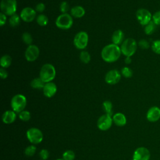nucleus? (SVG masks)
Listing matches in <instances>:
<instances>
[{
  "mask_svg": "<svg viewBox=\"0 0 160 160\" xmlns=\"http://www.w3.org/2000/svg\"><path fill=\"white\" fill-rule=\"evenodd\" d=\"M121 48L113 43L105 46L101 52L102 59L106 62L116 61L121 55Z\"/></svg>",
  "mask_w": 160,
  "mask_h": 160,
  "instance_id": "f257e3e1",
  "label": "nucleus"
},
{
  "mask_svg": "<svg viewBox=\"0 0 160 160\" xmlns=\"http://www.w3.org/2000/svg\"><path fill=\"white\" fill-rule=\"evenodd\" d=\"M121 53L126 57H131L133 56L138 48V44L133 38H129L122 42L120 46Z\"/></svg>",
  "mask_w": 160,
  "mask_h": 160,
  "instance_id": "f03ea898",
  "label": "nucleus"
},
{
  "mask_svg": "<svg viewBox=\"0 0 160 160\" xmlns=\"http://www.w3.org/2000/svg\"><path fill=\"white\" fill-rule=\"evenodd\" d=\"M56 72L54 66L49 63L42 65L39 72V78L45 82H51L56 77Z\"/></svg>",
  "mask_w": 160,
  "mask_h": 160,
  "instance_id": "7ed1b4c3",
  "label": "nucleus"
},
{
  "mask_svg": "<svg viewBox=\"0 0 160 160\" xmlns=\"http://www.w3.org/2000/svg\"><path fill=\"white\" fill-rule=\"evenodd\" d=\"M27 99L25 96L21 94H18L14 95L11 100V106L12 110H13L16 113H19L20 112L24 110L26 106Z\"/></svg>",
  "mask_w": 160,
  "mask_h": 160,
  "instance_id": "20e7f679",
  "label": "nucleus"
},
{
  "mask_svg": "<svg viewBox=\"0 0 160 160\" xmlns=\"http://www.w3.org/2000/svg\"><path fill=\"white\" fill-rule=\"evenodd\" d=\"M55 24L58 28L67 30L72 27L73 24V19L71 14L68 13H62L57 17Z\"/></svg>",
  "mask_w": 160,
  "mask_h": 160,
  "instance_id": "39448f33",
  "label": "nucleus"
},
{
  "mask_svg": "<svg viewBox=\"0 0 160 160\" xmlns=\"http://www.w3.org/2000/svg\"><path fill=\"white\" fill-rule=\"evenodd\" d=\"M26 137L28 141L32 144H38L43 140L42 131L37 128H31L26 131Z\"/></svg>",
  "mask_w": 160,
  "mask_h": 160,
  "instance_id": "423d86ee",
  "label": "nucleus"
},
{
  "mask_svg": "<svg viewBox=\"0 0 160 160\" xmlns=\"http://www.w3.org/2000/svg\"><path fill=\"white\" fill-rule=\"evenodd\" d=\"M89 36L86 32L79 31L74 36L73 39V44L74 46L78 49H85L88 44Z\"/></svg>",
  "mask_w": 160,
  "mask_h": 160,
  "instance_id": "0eeeda50",
  "label": "nucleus"
},
{
  "mask_svg": "<svg viewBox=\"0 0 160 160\" xmlns=\"http://www.w3.org/2000/svg\"><path fill=\"white\" fill-rule=\"evenodd\" d=\"M1 12L6 16H12L16 14L17 11L16 0H1Z\"/></svg>",
  "mask_w": 160,
  "mask_h": 160,
  "instance_id": "6e6552de",
  "label": "nucleus"
},
{
  "mask_svg": "<svg viewBox=\"0 0 160 160\" xmlns=\"http://www.w3.org/2000/svg\"><path fill=\"white\" fill-rule=\"evenodd\" d=\"M136 16L139 24L141 26H145L152 21V15L149 10L144 8H140L136 11Z\"/></svg>",
  "mask_w": 160,
  "mask_h": 160,
  "instance_id": "1a4fd4ad",
  "label": "nucleus"
},
{
  "mask_svg": "<svg viewBox=\"0 0 160 160\" xmlns=\"http://www.w3.org/2000/svg\"><path fill=\"white\" fill-rule=\"evenodd\" d=\"M113 121L112 118L106 114L101 116L97 121V126L101 131H107L111 127Z\"/></svg>",
  "mask_w": 160,
  "mask_h": 160,
  "instance_id": "9d476101",
  "label": "nucleus"
},
{
  "mask_svg": "<svg viewBox=\"0 0 160 160\" xmlns=\"http://www.w3.org/2000/svg\"><path fill=\"white\" fill-rule=\"evenodd\" d=\"M39 55V49L34 44H31L26 48L24 56L26 59L29 62H33L36 61Z\"/></svg>",
  "mask_w": 160,
  "mask_h": 160,
  "instance_id": "9b49d317",
  "label": "nucleus"
},
{
  "mask_svg": "<svg viewBox=\"0 0 160 160\" xmlns=\"http://www.w3.org/2000/svg\"><path fill=\"white\" fill-rule=\"evenodd\" d=\"M121 78V72L117 69H111L105 75V82L111 85H114L119 82Z\"/></svg>",
  "mask_w": 160,
  "mask_h": 160,
  "instance_id": "f8f14e48",
  "label": "nucleus"
},
{
  "mask_svg": "<svg viewBox=\"0 0 160 160\" xmlns=\"http://www.w3.org/2000/svg\"><path fill=\"white\" fill-rule=\"evenodd\" d=\"M36 16V10L30 7H26L23 8L20 13L21 19L26 22H32L35 19Z\"/></svg>",
  "mask_w": 160,
  "mask_h": 160,
  "instance_id": "ddd939ff",
  "label": "nucleus"
},
{
  "mask_svg": "<svg viewBox=\"0 0 160 160\" xmlns=\"http://www.w3.org/2000/svg\"><path fill=\"white\" fill-rule=\"evenodd\" d=\"M150 152L145 147H139L134 152L132 160H149Z\"/></svg>",
  "mask_w": 160,
  "mask_h": 160,
  "instance_id": "4468645a",
  "label": "nucleus"
},
{
  "mask_svg": "<svg viewBox=\"0 0 160 160\" xmlns=\"http://www.w3.org/2000/svg\"><path fill=\"white\" fill-rule=\"evenodd\" d=\"M146 118L151 122L158 121L160 119V108L156 106L151 107L146 113Z\"/></svg>",
  "mask_w": 160,
  "mask_h": 160,
  "instance_id": "2eb2a0df",
  "label": "nucleus"
},
{
  "mask_svg": "<svg viewBox=\"0 0 160 160\" xmlns=\"http://www.w3.org/2000/svg\"><path fill=\"white\" fill-rule=\"evenodd\" d=\"M44 95L47 98H52L57 92V86L53 82H46L42 89Z\"/></svg>",
  "mask_w": 160,
  "mask_h": 160,
  "instance_id": "dca6fc26",
  "label": "nucleus"
},
{
  "mask_svg": "<svg viewBox=\"0 0 160 160\" xmlns=\"http://www.w3.org/2000/svg\"><path fill=\"white\" fill-rule=\"evenodd\" d=\"M16 116V112L13 110H7L2 115V121L4 124H11L15 121Z\"/></svg>",
  "mask_w": 160,
  "mask_h": 160,
  "instance_id": "f3484780",
  "label": "nucleus"
},
{
  "mask_svg": "<svg viewBox=\"0 0 160 160\" xmlns=\"http://www.w3.org/2000/svg\"><path fill=\"white\" fill-rule=\"evenodd\" d=\"M112 121L117 126L119 127L124 126L126 124L127 119L126 116L121 112H117L112 116Z\"/></svg>",
  "mask_w": 160,
  "mask_h": 160,
  "instance_id": "a211bd4d",
  "label": "nucleus"
},
{
  "mask_svg": "<svg viewBox=\"0 0 160 160\" xmlns=\"http://www.w3.org/2000/svg\"><path fill=\"white\" fill-rule=\"evenodd\" d=\"M124 34L123 31L121 29L116 30L112 35L111 40L112 42L116 45L119 46V44H121L122 42L124 41Z\"/></svg>",
  "mask_w": 160,
  "mask_h": 160,
  "instance_id": "6ab92c4d",
  "label": "nucleus"
},
{
  "mask_svg": "<svg viewBox=\"0 0 160 160\" xmlns=\"http://www.w3.org/2000/svg\"><path fill=\"white\" fill-rule=\"evenodd\" d=\"M85 9L81 6H75L70 9V14L72 17L76 18H81L85 14Z\"/></svg>",
  "mask_w": 160,
  "mask_h": 160,
  "instance_id": "aec40b11",
  "label": "nucleus"
},
{
  "mask_svg": "<svg viewBox=\"0 0 160 160\" xmlns=\"http://www.w3.org/2000/svg\"><path fill=\"white\" fill-rule=\"evenodd\" d=\"M45 84L46 83L39 77V78H36L33 79L30 82V86L33 89H42Z\"/></svg>",
  "mask_w": 160,
  "mask_h": 160,
  "instance_id": "412c9836",
  "label": "nucleus"
},
{
  "mask_svg": "<svg viewBox=\"0 0 160 160\" xmlns=\"http://www.w3.org/2000/svg\"><path fill=\"white\" fill-rule=\"evenodd\" d=\"M156 28L157 25L152 21H151L150 22H149L147 25L144 26V31L146 35H151L156 31Z\"/></svg>",
  "mask_w": 160,
  "mask_h": 160,
  "instance_id": "4be33fe9",
  "label": "nucleus"
},
{
  "mask_svg": "<svg viewBox=\"0 0 160 160\" xmlns=\"http://www.w3.org/2000/svg\"><path fill=\"white\" fill-rule=\"evenodd\" d=\"M11 62H12L11 57L9 55L4 54L1 58L0 64L1 68H8L11 64Z\"/></svg>",
  "mask_w": 160,
  "mask_h": 160,
  "instance_id": "5701e85b",
  "label": "nucleus"
},
{
  "mask_svg": "<svg viewBox=\"0 0 160 160\" xmlns=\"http://www.w3.org/2000/svg\"><path fill=\"white\" fill-rule=\"evenodd\" d=\"M102 109L105 114L111 116L112 115V104L110 101L106 100L102 102Z\"/></svg>",
  "mask_w": 160,
  "mask_h": 160,
  "instance_id": "b1692460",
  "label": "nucleus"
},
{
  "mask_svg": "<svg viewBox=\"0 0 160 160\" xmlns=\"http://www.w3.org/2000/svg\"><path fill=\"white\" fill-rule=\"evenodd\" d=\"M20 21H21L20 16L16 14H14L10 16L9 19V23L11 27L14 28L18 26L20 24Z\"/></svg>",
  "mask_w": 160,
  "mask_h": 160,
  "instance_id": "393cba45",
  "label": "nucleus"
},
{
  "mask_svg": "<svg viewBox=\"0 0 160 160\" xmlns=\"http://www.w3.org/2000/svg\"><path fill=\"white\" fill-rule=\"evenodd\" d=\"M49 21L48 18L46 15L40 14L36 17V22L41 26H45L48 24Z\"/></svg>",
  "mask_w": 160,
  "mask_h": 160,
  "instance_id": "a878e982",
  "label": "nucleus"
},
{
  "mask_svg": "<svg viewBox=\"0 0 160 160\" xmlns=\"http://www.w3.org/2000/svg\"><path fill=\"white\" fill-rule=\"evenodd\" d=\"M80 60L84 64H88L91 61V55L86 51H82L79 54Z\"/></svg>",
  "mask_w": 160,
  "mask_h": 160,
  "instance_id": "bb28decb",
  "label": "nucleus"
},
{
  "mask_svg": "<svg viewBox=\"0 0 160 160\" xmlns=\"http://www.w3.org/2000/svg\"><path fill=\"white\" fill-rule=\"evenodd\" d=\"M18 117L21 121L26 122V121H28L31 119V113L28 111L23 110L22 111H21L19 113Z\"/></svg>",
  "mask_w": 160,
  "mask_h": 160,
  "instance_id": "cd10ccee",
  "label": "nucleus"
},
{
  "mask_svg": "<svg viewBox=\"0 0 160 160\" xmlns=\"http://www.w3.org/2000/svg\"><path fill=\"white\" fill-rule=\"evenodd\" d=\"M75 153L72 150H66L62 154V159L64 160H74L75 159Z\"/></svg>",
  "mask_w": 160,
  "mask_h": 160,
  "instance_id": "c85d7f7f",
  "label": "nucleus"
},
{
  "mask_svg": "<svg viewBox=\"0 0 160 160\" xmlns=\"http://www.w3.org/2000/svg\"><path fill=\"white\" fill-rule=\"evenodd\" d=\"M151 48L154 53L160 55V39H157L152 41Z\"/></svg>",
  "mask_w": 160,
  "mask_h": 160,
  "instance_id": "c756f323",
  "label": "nucleus"
},
{
  "mask_svg": "<svg viewBox=\"0 0 160 160\" xmlns=\"http://www.w3.org/2000/svg\"><path fill=\"white\" fill-rule=\"evenodd\" d=\"M121 74L126 78H130L132 76L133 72L131 68L126 66V67H123L121 69Z\"/></svg>",
  "mask_w": 160,
  "mask_h": 160,
  "instance_id": "7c9ffc66",
  "label": "nucleus"
},
{
  "mask_svg": "<svg viewBox=\"0 0 160 160\" xmlns=\"http://www.w3.org/2000/svg\"><path fill=\"white\" fill-rule=\"evenodd\" d=\"M36 147L34 144L30 145V146H28L24 149V154L26 156L31 157L34 156V154L36 152Z\"/></svg>",
  "mask_w": 160,
  "mask_h": 160,
  "instance_id": "2f4dec72",
  "label": "nucleus"
},
{
  "mask_svg": "<svg viewBox=\"0 0 160 160\" xmlns=\"http://www.w3.org/2000/svg\"><path fill=\"white\" fill-rule=\"evenodd\" d=\"M22 41L26 44H28V46L31 45L32 44V36L28 32H24L22 34Z\"/></svg>",
  "mask_w": 160,
  "mask_h": 160,
  "instance_id": "473e14b6",
  "label": "nucleus"
},
{
  "mask_svg": "<svg viewBox=\"0 0 160 160\" xmlns=\"http://www.w3.org/2000/svg\"><path fill=\"white\" fill-rule=\"evenodd\" d=\"M60 11L62 13H67L69 10V5L66 1H62L59 6Z\"/></svg>",
  "mask_w": 160,
  "mask_h": 160,
  "instance_id": "72a5a7b5",
  "label": "nucleus"
},
{
  "mask_svg": "<svg viewBox=\"0 0 160 160\" xmlns=\"http://www.w3.org/2000/svg\"><path fill=\"white\" fill-rule=\"evenodd\" d=\"M152 21L157 26H160V11H156L152 14Z\"/></svg>",
  "mask_w": 160,
  "mask_h": 160,
  "instance_id": "f704fd0d",
  "label": "nucleus"
},
{
  "mask_svg": "<svg viewBox=\"0 0 160 160\" xmlns=\"http://www.w3.org/2000/svg\"><path fill=\"white\" fill-rule=\"evenodd\" d=\"M138 45L142 49H147L150 47V44L149 42L146 39H141L138 42Z\"/></svg>",
  "mask_w": 160,
  "mask_h": 160,
  "instance_id": "c9c22d12",
  "label": "nucleus"
},
{
  "mask_svg": "<svg viewBox=\"0 0 160 160\" xmlns=\"http://www.w3.org/2000/svg\"><path fill=\"white\" fill-rule=\"evenodd\" d=\"M39 157L42 160H46L49 156V152L48 150H47L46 149H41V151L39 152Z\"/></svg>",
  "mask_w": 160,
  "mask_h": 160,
  "instance_id": "e433bc0d",
  "label": "nucleus"
},
{
  "mask_svg": "<svg viewBox=\"0 0 160 160\" xmlns=\"http://www.w3.org/2000/svg\"><path fill=\"white\" fill-rule=\"evenodd\" d=\"M46 8V6L44 3L42 2H39L38 4H36V7H35V10L36 12H42Z\"/></svg>",
  "mask_w": 160,
  "mask_h": 160,
  "instance_id": "4c0bfd02",
  "label": "nucleus"
},
{
  "mask_svg": "<svg viewBox=\"0 0 160 160\" xmlns=\"http://www.w3.org/2000/svg\"><path fill=\"white\" fill-rule=\"evenodd\" d=\"M6 21H7L6 15L1 12L0 13V26H2L3 25H4L6 22Z\"/></svg>",
  "mask_w": 160,
  "mask_h": 160,
  "instance_id": "58836bf2",
  "label": "nucleus"
},
{
  "mask_svg": "<svg viewBox=\"0 0 160 160\" xmlns=\"http://www.w3.org/2000/svg\"><path fill=\"white\" fill-rule=\"evenodd\" d=\"M0 76L2 79H6L8 76V73L7 72V71L6 70L5 68H1L0 69Z\"/></svg>",
  "mask_w": 160,
  "mask_h": 160,
  "instance_id": "ea45409f",
  "label": "nucleus"
},
{
  "mask_svg": "<svg viewBox=\"0 0 160 160\" xmlns=\"http://www.w3.org/2000/svg\"><path fill=\"white\" fill-rule=\"evenodd\" d=\"M131 61H132V59H131V57H126V58L124 59V62L127 64H130L131 62Z\"/></svg>",
  "mask_w": 160,
  "mask_h": 160,
  "instance_id": "a19ab883",
  "label": "nucleus"
},
{
  "mask_svg": "<svg viewBox=\"0 0 160 160\" xmlns=\"http://www.w3.org/2000/svg\"><path fill=\"white\" fill-rule=\"evenodd\" d=\"M56 160H64L63 159H57Z\"/></svg>",
  "mask_w": 160,
  "mask_h": 160,
  "instance_id": "79ce46f5",
  "label": "nucleus"
},
{
  "mask_svg": "<svg viewBox=\"0 0 160 160\" xmlns=\"http://www.w3.org/2000/svg\"><path fill=\"white\" fill-rule=\"evenodd\" d=\"M41 160H42V159H41Z\"/></svg>",
  "mask_w": 160,
  "mask_h": 160,
  "instance_id": "37998d69",
  "label": "nucleus"
}]
</instances>
